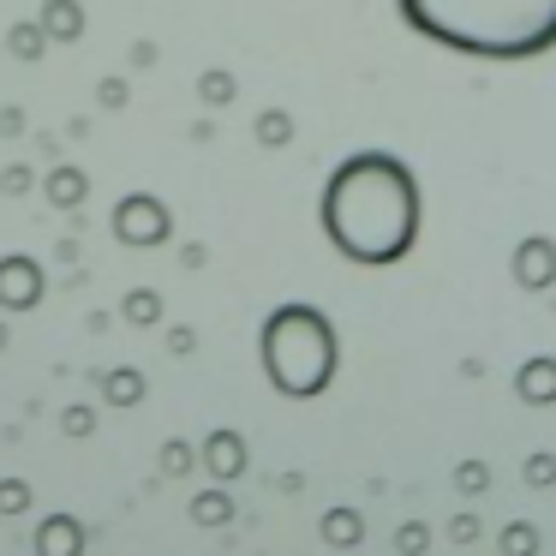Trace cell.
<instances>
[{"label": "cell", "mask_w": 556, "mask_h": 556, "mask_svg": "<svg viewBox=\"0 0 556 556\" xmlns=\"http://www.w3.org/2000/svg\"><path fill=\"white\" fill-rule=\"evenodd\" d=\"M264 371L288 395H317L336 371V329L312 305H281L264 324Z\"/></svg>", "instance_id": "3"}, {"label": "cell", "mask_w": 556, "mask_h": 556, "mask_svg": "<svg viewBox=\"0 0 556 556\" xmlns=\"http://www.w3.org/2000/svg\"><path fill=\"white\" fill-rule=\"evenodd\" d=\"M324 233L353 264H395L419 233V192L413 174L383 150L348 156L324 186Z\"/></svg>", "instance_id": "1"}, {"label": "cell", "mask_w": 556, "mask_h": 556, "mask_svg": "<svg viewBox=\"0 0 556 556\" xmlns=\"http://www.w3.org/2000/svg\"><path fill=\"white\" fill-rule=\"evenodd\" d=\"M413 30L479 61H527L556 49V0H401Z\"/></svg>", "instance_id": "2"}]
</instances>
